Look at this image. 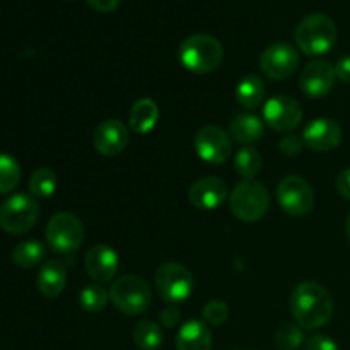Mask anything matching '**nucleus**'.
I'll return each mask as SVG.
<instances>
[{
    "label": "nucleus",
    "mask_w": 350,
    "mask_h": 350,
    "mask_svg": "<svg viewBox=\"0 0 350 350\" xmlns=\"http://www.w3.org/2000/svg\"><path fill=\"white\" fill-rule=\"evenodd\" d=\"M291 311L304 330H318L325 327L334 317L332 294L318 282H301L291 294Z\"/></svg>",
    "instance_id": "f257e3e1"
},
{
    "label": "nucleus",
    "mask_w": 350,
    "mask_h": 350,
    "mask_svg": "<svg viewBox=\"0 0 350 350\" xmlns=\"http://www.w3.org/2000/svg\"><path fill=\"white\" fill-rule=\"evenodd\" d=\"M181 65L193 74H211L221 65L224 48L211 34H191L178 50Z\"/></svg>",
    "instance_id": "f03ea898"
},
{
    "label": "nucleus",
    "mask_w": 350,
    "mask_h": 350,
    "mask_svg": "<svg viewBox=\"0 0 350 350\" xmlns=\"http://www.w3.org/2000/svg\"><path fill=\"white\" fill-rule=\"evenodd\" d=\"M294 38L303 53L320 57L335 46L337 26L325 14H310L297 24Z\"/></svg>",
    "instance_id": "7ed1b4c3"
},
{
    "label": "nucleus",
    "mask_w": 350,
    "mask_h": 350,
    "mask_svg": "<svg viewBox=\"0 0 350 350\" xmlns=\"http://www.w3.org/2000/svg\"><path fill=\"white\" fill-rule=\"evenodd\" d=\"M270 207V195L262 183L243 180L236 185L229 198L232 215L243 222H256L265 217Z\"/></svg>",
    "instance_id": "20e7f679"
},
{
    "label": "nucleus",
    "mask_w": 350,
    "mask_h": 350,
    "mask_svg": "<svg viewBox=\"0 0 350 350\" xmlns=\"http://www.w3.org/2000/svg\"><path fill=\"white\" fill-rule=\"evenodd\" d=\"M150 299V287L142 277L139 275H122L115 280L109 289V301L115 304L120 313L126 317H137L149 310Z\"/></svg>",
    "instance_id": "39448f33"
},
{
    "label": "nucleus",
    "mask_w": 350,
    "mask_h": 350,
    "mask_svg": "<svg viewBox=\"0 0 350 350\" xmlns=\"http://www.w3.org/2000/svg\"><path fill=\"white\" fill-rule=\"evenodd\" d=\"M84 228L72 212H57L46 224V243L55 253L68 255L81 248Z\"/></svg>",
    "instance_id": "423d86ee"
},
{
    "label": "nucleus",
    "mask_w": 350,
    "mask_h": 350,
    "mask_svg": "<svg viewBox=\"0 0 350 350\" xmlns=\"http://www.w3.org/2000/svg\"><path fill=\"white\" fill-rule=\"evenodd\" d=\"M40 205L31 195L16 193L0 205V228L9 234H24L36 224Z\"/></svg>",
    "instance_id": "0eeeda50"
},
{
    "label": "nucleus",
    "mask_w": 350,
    "mask_h": 350,
    "mask_svg": "<svg viewBox=\"0 0 350 350\" xmlns=\"http://www.w3.org/2000/svg\"><path fill=\"white\" fill-rule=\"evenodd\" d=\"M154 282L159 296L167 303H183L193 293V277L190 270L176 262L163 263L157 269Z\"/></svg>",
    "instance_id": "6e6552de"
},
{
    "label": "nucleus",
    "mask_w": 350,
    "mask_h": 350,
    "mask_svg": "<svg viewBox=\"0 0 350 350\" xmlns=\"http://www.w3.org/2000/svg\"><path fill=\"white\" fill-rule=\"evenodd\" d=\"M277 202L286 214L304 217L314 207V191L304 178L289 174L282 178L277 187Z\"/></svg>",
    "instance_id": "1a4fd4ad"
},
{
    "label": "nucleus",
    "mask_w": 350,
    "mask_h": 350,
    "mask_svg": "<svg viewBox=\"0 0 350 350\" xmlns=\"http://www.w3.org/2000/svg\"><path fill=\"white\" fill-rule=\"evenodd\" d=\"M299 67V53L289 43H273L260 57L263 75L272 81H284L296 74Z\"/></svg>",
    "instance_id": "9d476101"
},
{
    "label": "nucleus",
    "mask_w": 350,
    "mask_h": 350,
    "mask_svg": "<svg viewBox=\"0 0 350 350\" xmlns=\"http://www.w3.org/2000/svg\"><path fill=\"white\" fill-rule=\"evenodd\" d=\"M195 150L198 157L208 164H224L232 154L231 137L215 125H207L200 129L195 135Z\"/></svg>",
    "instance_id": "9b49d317"
},
{
    "label": "nucleus",
    "mask_w": 350,
    "mask_h": 350,
    "mask_svg": "<svg viewBox=\"0 0 350 350\" xmlns=\"http://www.w3.org/2000/svg\"><path fill=\"white\" fill-rule=\"evenodd\" d=\"M263 120L275 132H291L303 122V109L299 103L291 96H273L265 103Z\"/></svg>",
    "instance_id": "f8f14e48"
},
{
    "label": "nucleus",
    "mask_w": 350,
    "mask_h": 350,
    "mask_svg": "<svg viewBox=\"0 0 350 350\" xmlns=\"http://www.w3.org/2000/svg\"><path fill=\"white\" fill-rule=\"evenodd\" d=\"M335 79H337L335 65H332L330 62L317 60L311 62V64H308L303 68L299 77V85L308 98L321 99L332 91Z\"/></svg>",
    "instance_id": "ddd939ff"
},
{
    "label": "nucleus",
    "mask_w": 350,
    "mask_h": 350,
    "mask_svg": "<svg viewBox=\"0 0 350 350\" xmlns=\"http://www.w3.org/2000/svg\"><path fill=\"white\" fill-rule=\"evenodd\" d=\"M130 133L125 123L120 120H105L96 126L92 133V146L101 156H118L129 146Z\"/></svg>",
    "instance_id": "4468645a"
},
{
    "label": "nucleus",
    "mask_w": 350,
    "mask_h": 350,
    "mask_svg": "<svg viewBox=\"0 0 350 350\" xmlns=\"http://www.w3.org/2000/svg\"><path fill=\"white\" fill-rule=\"evenodd\" d=\"M304 146L317 152H330L342 142V129L332 118H317L303 132Z\"/></svg>",
    "instance_id": "2eb2a0df"
},
{
    "label": "nucleus",
    "mask_w": 350,
    "mask_h": 350,
    "mask_svg": "<svg viewBox=\"0 0 350 350\" xmlns=\"http://www.w3.org/2000/svg\"><path fill=\"white\" fill-rule=\"evenodd\" d=\"M84 267L88 275L96 282H108L115 279L120 269L118 253L108 245H94L88 250L84 258Z\"/></svg>",
    "instance_id": "dca6fc26"
},
{
    "label": "nucleus",
    "mask_w": 350,
    "mask_h": 350,
    "mask_svg": "<svg viewBox=\"0 0 350 350\" xmlns=\"http://www.w3.org/2000/svg\"><path fill=\"white\" fill-rule=\"evenodd\" d=\"M228 198V187L221 178L207 176L195 181L188 190V200L200 211H214Z\"/></svg>",
    "instance_id": "f3484780"
},
{
    "label": "nucleus",
    "mask_w": 350,
    "mask_h": 350,
    "mask_svg": "<svg viewBox=\"0 0 350 350\" xmlns=\"http://www.w3.org/2000/svg\"><path fill=\"white\" fill-rule=\"evenodd\" d=\"M65 284H67V270L64 263L58 260H46L36 275L38 291L48 299H55L65 289Z\"/></svg>",
    "instance_id": "a211bd4d"
},
{
    "label": "nucleus",
    "mask_w": 350,
    "mask_h": 350,
    "mask_svg": "<svg viewBox=\"0 0 350 350\" xmlns=\"http://www.w3.org/2000/svg\"><path fill=\"white\" fill-rule=\"evenodd\" d=\"M178 350H211L212 334L207 323L200 320H190L180 328L176 335Z\"/></svg>",
    "instance_id": "6ab92c4d"
},
{
    "label": "nucleus",
    "mask_w": 350,
    "mask_h": 350,
    "mask_svg": "<svg viewBox=\"0 0 350 350\" xmlns=\"http://www.w3.org/2000/svg\"><path fill=\"white\" fill-rule=\"evenodd\" d=\"M157 120H159V108L156 103L149 98H142L130 109L129 126L132 132L146 135L156 126Z\"/></svg>",
    "instance_id": "aec40b11"
},
{
    "label": "nucleus",
    "mask_w": 350,
    "mask_h": 350,
    "mask_svg": "<svg viewBox=\"0 0 350 350\" xmlns=\"http://www.w3.org/2000/svg\"><path fill=\"white\" fill-rule=\"evenodd\" d=\"M229 132L231 137L239 144H255L263 137L265 126L263 122L255 115L250 113H241L236 115L229 123Z\"/></svg>",
    "instance_id": "412c9836"
},
{
    "label": "nucleus",
    "mask_w": 350,
    "mask_h": 350,
    "mask_svg": "<svg viewBox=\"0 0 350 350\" xmlns=\"http://www.w3.org/2000/svg\"><path fill=\"white\" fill-rule=\"evenodd\" d=\"M265 98V84L258 75H245L236 85V99L245 109H256Z\"/></svg>",
    "instance_id": "4be33fe9"
},
{
    "label": "nucleus",
    "mask_w": 350,
    "mask_h": 350,
    "mask_svg": "<svg viewBox=\"0 0 350 350\" xmlns=\"http://www.w3.org/2000/svg\"><path fill=\"white\" fill-rule=\"evenodd\" d=\"M163 328L150 320H142L133 328V342L140 350H157L163 345Z\"/></svg>",
    "instance_id": "5701e85b"
},
{
    "label": "nucleus",
    "mask_w": 350,
    "mask_h": 350,
    "mask_svg": "<svg viewBox=\"0 0 350 350\" xmlns=\"http://www.w3.org/2000/svg\"><path fill=\"white\" fill-rule=\"evenodd\" d=\"M44 253H46V250H44L43 243L36 241V239H27V241L19 243L14 248L12 260L21 269H33L43 262Z\"/></svg>",
    "instance_id": "b1692460"
},
{
    "label": "nucleus",
    "mask_w": 350,
    "mask_h": 350,
    "mask_svg": "<svg viewBox=\"0 0 350 350\" xmlns=\"http://www.w3.org/2000/svg\"><path fill=\"white\" fill-rule=\"evenodd\" d=\"M234 170L243 180H253L262 170V156L255 147H243L234 156Z\"/></svg>",
    "instance_id": "393cba45"
},
{
    "label": "nucleus",
    "mask_w": 350,
    "mask_h": 350,
    "mask_svg": "<svg viewBox=\"0 0 350 350\" xmlns=\"http://www.w3.org/2000/svg\"><path fill=\"white\" fill-rule=\"evenodd\" d=\"M29 191L34 197L48 198L57 190V174L48 167H40L29 176Z\"/></svg>",
    "instance_id": "a878e982"
},
{
    "label": "nucleus",
    "mask_w": 350,
    "mask_h": 350,
    "mask_svg": "<svg viewBox=\"0 0 350 350\" xmlns=\"http://www.w3.org/2000/svg\"><path fill=\"white\" fill-rule=\"evenodd\" d=\"M109 293L101 286H85L84 289L79 294V304L84 311L88 313H99V311L105 310V306L108 304Z\"/></svg>",
    "instance_id": "bb28decb"
},
{
    "label": "nucleus",
    "mask_w": 350,
    "mask_h": 350,
    "mask_svg": "<svg viewBox=\"0 0 350 350\" xmlns=\"http://www.w3.org/2000/svg\"><path fill=\"white\" fill-rule=\"evenodd\" d=\"M21 167L9 154L0 152V193H9L19 185Z\"/></svg>",
    "instance_id": "cd10ccee"
},
{
    "label": "nucleus",
    "mask_w": 350,
    "mask_h": 350,
    "mask_svg": "<svg viewBox=\"0 0 350 350\" xmlns=\"http://www.w3.org/2000/svg\"><path fill=\"white\" fill-rule=\"evenodd\" d=\"M273 340L280 350H297L304 344V334L299 325L286 323L277 328Z\"/></svg>",
    "instance_id": "c85d7f7f"
},
{
    "label": "nucleus",
    "mask_w": 350,
    "mask_h": 350,
    "mask_svg": "<svg viewBox=\"0 0 350 350\" xmlns=\"http://www.w3.org/2000/svg\"><path fill=\"white\" fill-rule=\"evenodd\" d=\"M202 317L207 325L212 327H221L229 318V306L221 299H211L202 310Z\"/></svg>",
    "instance_id": "c756f323"
},
{
    "label": "nucleus",
    "mask_w": 350,
    "mask_h": 350,
    "mask_svg": "<svg viewBox=\"0 0 350 350\" xmlns=\"http://www.w3.org/2000/svg\"><path fill=\"white\" fill-rule=\"evenodd\" d=\"M303 139H299L296 133H287V135L280 139V152L286 154V156H297L301 149H303Z\"/></svg>",
    "instance_id": "7c9ffc66"
},
{
    "label": "nucleus",
    "mask_w": 350,
    "mask_h": 350,
    "mask_svg": "<svg viewBox=\"0 0 350 350\" xmlns=\"http://www.w3.org/2000/svg\"><path fill=\"white\" fill-rule=\"evenodd\" d=\"M306 350H340L337 342L334 338L327 337V335H313L308 338Z\"/></svg>",
    "instance_id": "2f4dec72"
},
{
    "label": "nucleus",
    "mask_w": 350,
    "mask_h": 350,
    "mask_svg": "<svg viewBox=\"0 0 350 350\" xmlns=\"http://www.w3.org/2000/svg\"><path fill=\"white\" fill-rule=\"evenodd\" d=\"M180 318H181L180 311H178V308L174 306H167L161 311V323L167 328L176 327V325L180 323Z\"/></svg>",
    "instance_id": "473e14b6"
},
{
    "label": "nucleus",
    "mask_w": 350,
    "mask_h": 350,
    "mask_svg": "<svg viewBox=\"0 0 350 350\" xmlns=\"http://www.w3.org/2000/svg\"><path fill=\"white\" fill-rule=\"evenodd\" d=\"M335 187H337V191L342 195V197L350 200V167L340 171V173L337 174Z\"/></svg>",
    "instance_id": "72a5a7b5"
},
{
    "label": "nucleus",
    "mask_w": 350,
    "mask_h": 350,
    "mask_svg": "<svg viewBox=\"0 0 350 350\" xmlns=\"http://www.w3.org/2000/svg\"><path fill=\"white\" fill-rule=\"evenodd\" d=\"M85 2H88V5L91 7V9L98 10V12H103V14H108L118 9L122 0H85Z\"/></svg>",
    "instance_id": "f704fd0d"
},
{
    "label": "nucleus",
    "mask_w": 350,
    "mask_h": 350,
    "mask_svg": "<svg viewBox=\"0 0 350 350\" xmlns=\"http://www.w3.org/2000/svg\"><path fill=\"white\" fill-rule=\"evenodd\" d=\"M335 74L345 84H350V55L347 57H342L340 60L335 65Z\"/></svg>",
    "instance_id": "c9c22d12"
},
{
    "label": "nucleus",
    "mask_w": 350,
    "mask_h": 350,
    "mask_svg": "<svg viewBox=\"0 0 350 350\" xmlns=\"http://www.w3.org/2000/svg\"><path fill=\"white\" fill-rule=\"evenodd\" d=\"M345 232H347V238H349V241H350V214H349L347 221H345Z\"/></svg>",
    "instance_id": "e433bc0d"
}]
</instances>
